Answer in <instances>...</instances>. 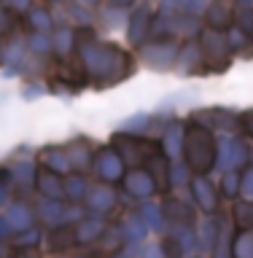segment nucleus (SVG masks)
I'll use <instances>...</instances> for the list:
<instances>
[{
	"instance_id": "1",
	"label": "nucleus",
	"mask_w": 253,
	"mask_h": 258,
	"mask_svg": "<svg viewBox=\"0 0 253 258\" xmlns=\"http://www.w3.org/2000/svg\"><path fill=\"white\" fill-rule=\"evenodd\" d=\"M234 255L237 258H253V237H242L234 247Z\"/></svg>"
}]
</instances>
